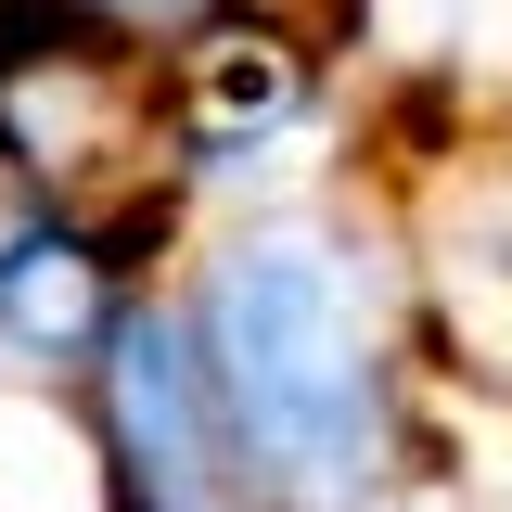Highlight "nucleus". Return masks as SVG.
I'll list each match as a JSON object with an SVG mask.
<instances>
[{
    "label": "nucleus",
    "mask_w": 512,
    "mask_h": 512,
    "mask_svg": "<svg viewBox=\"0 0 512 512\" xmlns=\"http://www.w3.org/2000/svg\"><path fill=\"white\" fill-rule=\"evenodd\" d=\"M167 256L180 231L154 205H64L0 180V384L77 397L128 333V308L167 282Z\"/></svg>",
    "instance_id": "3"
},
{
    "label": "nucleus",
    "mask_w": 512,
    "mask_h": 512,
    "mask_svg": "<svg viewBox=\"0 0 512 512\" xmlns=\"http://www.w3.org/2000/svg\"><path fill=\"white\" fill-rule=\"evenodd\" d=\"M26 13H52V26H77V39H103V52H128V64H167L192 26H218L231 0H26Z\"/></svg>",
    "instance_id": "6"
},
{
    "label": "nucleus",
    "mask_w": 512,
    "mask_h": 512,
    "mask_svg": "<svg viewBox=\"0 0 512 512\" xmlns=\"http://www.w3.org/2000/svg\"><path fill=\"white\" fill-rule=\"evenodd\" d=\"M282 13H333V0H282Z\"/></svg>",
    "instance_id": "9"
},
{
    "label": "nucleus",
    "mask_w": 512,
    "mask_h": 512,
    "mask_svg": "<svg viewBox=\"0 0 512 512\" xmlns=\"http://www.w3.org/2000/svg\"><path fill=\"white\" fill-rule=\"evenodd\" d=\"M320 26L359 77L372 180H410L512 128V0H333Z\"/></svg>",
    "instance_id": "4"
},
{
    "label": "nucleus",
    "mask_w": 512,
    "mask_h": 512,
    "mask_svg": "<svg viewBox=\"0 0 512 512\" xmlns=\"http://www.w3.org/2000/svg\"><path fill=\"white\" fill-rule=\"evenodd\" d=\"M487 512H512V423H487Z\"/></svg>",
    "instance_id": "8"
},
{
    "label": "nucleus",
    "mask_w": 512,
    "mask_h": 512,
    "mask_svg": "<svg viewBox=\"0 0 512 512\" xmlns=\"http://www.w3.org/2000/svg\"><path fill=\"white\" fill-rule=\"evenodd\" d=\"M346 180H372V116L320 13L231 0L154 64V218L167 231L308 205Z\"/></svg>",
    "instance_id": "2"
},
{
    "label": "nucleus",
    "mask_w": 512,
    "mask_h": 512,
    "mask_svg": "<svg viewBox=\"0 0 512 512\" xmlns=\"http://www.w3.org/2000/svg\"><path fill=\"white\" fill-rule=\"evenodd\" d=\"M167 295L205 346L231 474H244L256 512H372L436 448L474 436V410H448L436 372H423L384 180L180 231Z\"/></svg>",
    "instance_id": "1"
},
{
    "label": "nucleus",
    "mask_w": 512,
    "mask_h": 512,
    "mask_svg": "<svg viewBox=\"0 0 512 512\" xmlns=\"http://www.w3.org/2000/svg\"><path fill=\"white\" fill-rule=\"evenodd\" d=\"M77 423H90V461H103L116 512L244 487L231 474V423H218V384H205V346H192V320H180L167 282L128 308V333L103 346V372L77 384Z\"/></svg>",
    "instance_id": "5"
},
{
    "label": "nucleus",
    "mask_w": 512,
    "mask_h": 512,
    "mask_svg": "<svg viewBox=\"0 0 512 512\" xmlns=\"http://www.w3.org/2000/svg\"><path fill=\"white\" fill-rule=\"evenodd\" d=\"M372 512H487V423H474L461 448H436V461H423L410 487H384Z\"/></svg>",
    "instance_id": "7"
}]
</instances>
